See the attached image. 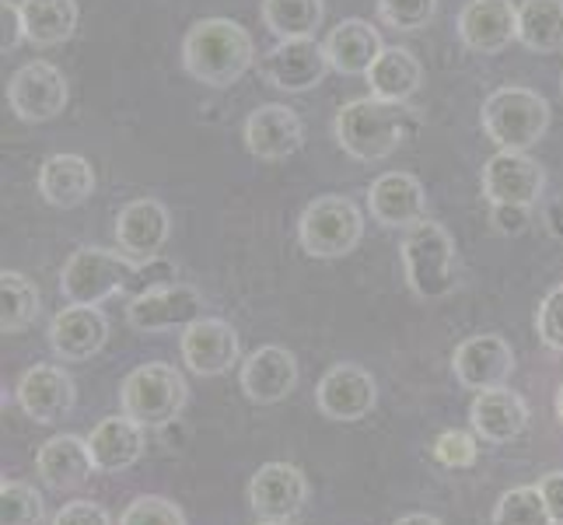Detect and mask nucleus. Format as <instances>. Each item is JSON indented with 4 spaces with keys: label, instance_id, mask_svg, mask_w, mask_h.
<instances>
[{
    "label": "nucleus",
    "instance_id": "nucleus-1",
    "mask_svg": "<svg viewBox=\"0 0 563 525\" xmlns=\"http://www.w3.org/2000/svg\"><path fill=\"white\" fill-rule=\"evenodd\" d=\"M256 61L252 35L231 18H203L183 39V64L207 88H231Z\"/></svg>",
    "mask_w": 563,
    "mask_h": 525
},
{
    "label": "nucleus",
    "instance_id": "nucleus-2",
    "mask_svg": "<svg viewBox=\"0 0 563 525\" xmlns=\"http://www.w3.org/2000/svg\"><path fill=\"white\" fill-rule=\"evenodd\" d=\"M413 127L417 116L413 109H406V102H385L367 95V99H354L336 112V144L354 162L372 165L396 154Z\"/></svg>",
    "mask_w": 563,
    "mask_h": 525
},
{
    "label": "nucleus",
    "instance_id": "nucleus-3",
    "mask_svg": "<svg viewBox=\"0 0 563 525\" xmlns=\"http://www.w3.org/2000/svg\"><path fill=\"white\" fill-rule=\"evenodd\" d=\"M151 263L154 260L141 263L126 256V252L85 245V249H77L60 270V295L70 305H102L115 291H126L141 277H147Z\"/></svg>",
    "mask_w": 563,
    "mask_h": 525
},
{
    "label": "nucleus",
    "instance_id": "nucleus-4",
    "mask_svg": "<svg viewBox=\"0 0 563 525\" xmlns=\"http://www.w3.org/2000/svg\"><path fill=\"white\" fill-rule=\"evenodd\" d=\"M479 123L500 151H529L550 130V102L532 88H497L483 102Z\"/></svg>",
    "mask_w": 563,
    "mask_h": 525
},
{
    "label": "nucleus",
    "instance_id": "nucleus-5",
    "mask_svg": "<svg viewBox=\"0 0 563 525\" xmlns=\"http://www.w3.org/2000/svg\"><path fill=\"white\" fill-rule=\"evenodd\" d=\"M402 266L413 295L438 302L455 291V242L452 236L434 221H417L406 228L402 239Z\"/></svg>",
    "mask_w": 563,
    "mask_h": 525
},
{
    "label": "nucleus",
    "instance_id": "nucleus-6",
    "mask_svg": "<svg viewBox=\"0 0 563 525\" xmlns=\"http://www.w3.org/2000/svg\"><path fill=\"white\" fill-rule=\"evenodd\" d=\"M189 400V385L179 368L172 364H141L120 385V406L130 420L141 427H165L172 424Z\"/></svg>",
    "mask_w": 563,
    "mask_h": 525
},
{
    "label": "nucleus",
    "instance_id": "nucleus-7",
    "mask_svg": "<svg viewBox=\"0 0 563 525\" xmlns=\"http://www.w3.org/2000/svg\"><path fill=\"white\" fill-rule=\"evenodd\" d=\"M361 239H364V218L357 204L336 197V193L312 200L298 221V242L316 260H340L346 252H354Z\"/></svg>",
    "mask_w": 563,
    "mask_h": 525
},
{
    "label": "nucleus",
    "instance_id": "nucleus-8",
    "mask_svg": "<svg viewBox=\"0 0 563 525\" xmlns=\"http://www.w3.org/2000/svg\"><path fill=\"white\" fill-rule=\"evenodd\" d=\"M67 77L60 67H53L46 61H32L25 67H18L11 85H8V106L18 120L25 123H49L67 109Z\"/></svg>",
    "mask_w": 563,
    "mask_h": 525
},
{
    "label": "nucleus",
    "instance_id": "nucleus-9",
    "mask_svg": "<svg viewBox=\"0 0 563 525\" xmlns=\"http://www.w3.org/2000/svg\"><path fill=\"white\" fill-rule=\"evenodd\" d=\"M319 414L340 424L364 420L378 403V385L361 364H333L316 389Z\"/></svg>",
    "mask_w": 563,
    "mask_h": 525
},
{
    "label": "nucleus",
    "instance_id": "nucleus-10",
    "mask_svg": "<svg viewBox=\"0 0 563 525\" xmlns=\"http://www.w3.org/2000/svg\"><path fill=\"white\" fill-rule=\"evenodd\" d=\"M203 319V295L189 284H165L141 291L126 308V322L137 333H154V329H176Z\"/></svg>",
    "mask_w": 563,
    "mask_h": 525
},
{
    "label": "nucleus",
    "instance_id": "nucleus-11",
    "mask_svg": "<svg viewBox=\"0 0 563 525\" xmlns=\"http://www.w3.org/2000/svg\"><path fill=\"white\" fill-rule=\"evenodd\" d=\"M452 372L459 385L473 389V393H487V389L508 385L515 372V350L511 343L497 333H479L455 347Z\"/></svg>",
    "mask_w": 563,
    "mask_h": 525
},
{
    "label": "nucleus",
    "instance_id": "nucleus-12",
    "mask_svg": "<svg viewBox=\"0 0 563 525\" xmlns=\"http://www.w3.org/2000/svg\"><path fill=\"white\" fill-rule=\"evenodd\" d=\"M542 186H547V172L526 151H497L483 165V197L490 204L532 207L542 197Z\"/></svg>",
    "mask_w": 563,
    "mask_h": 525
},
{
    "label": "nucleus",
    "instance_id": "nucleus-13",
    "mask_svg": "<svg viewBox=\"0 0 563 525\" xmlns=\"http://www.w3.org/2000/svg\"><path fill=\"white\" fill-rule=\"evenodd\" d=\"M329 70L325 46L312 39H280V43L263 56L266 81L280 91H308L319 88Z\"/></svg>",
    "mask_w": 563,
    "mask_h": 525
},
{
    "label": "nucleus",
    "instance_id": "nucleus-14",
    "mask_svg": "<svg viewBox=\"0 0 563 525\" xmlns=\"http://www.w3.org/2000/svg\"><path fill=\"white\" fill-rule=\"evenodd\" d=\"M18 406L25 411L29 420L35 424H60L70 417L77 403L74 379L56 364H35L18 382Z\"/></svg>",
    "mask_w": 563,
    "mask_h": 525
},
{
    "label": "nucleus",
    "instance_id": "nucleus-15",
    "mask_svg": "<svg viewBox=\"0 0 563 525\" xmlns=\"http://www.w3.org/2000/svg\"><path fill=\"white\" fill-rule=\"evenodd\" d=\"M308 501V477L290 462H266L249 480V508L260 518H295Z\"/></svg>",
    "mask_w": 563,
    "mask_h": 525
},
{
    "label": "nucleus",
    "instance_id": "nucleus-16",
    "mask_svg": "<svg viewBox=\"0 0 563 525\" xmlns=\"http://www.w3.org/2000/svg\"><path fill=\"white\" fill-rule=\"evenodd\" d=\"M109 340V319L99 305H67L49 322V347L60 361H91Z\"/></svg>",
    "mask_w": 563,
    "mask_h": 525
},
{
    "label": "nucleus",
    "instance_id": "nucleus-17",
    "mask_svg": "<svg viewBox=\"0 0 563 525\" xmlns=\"http://www.w3.org/2000/svg\"><path fill=\"white\" fill-rule=\"evenodd\" d=\"M183 361L192 375H224L239 361V333L224 319H197L183 329Z\"/></svg>",
    "mask_w": 563,
    "mask_h": 525
},
{
    "label": "nucleus",
    "instance_id": "nucleus-18",
    "mask_svg": "<svg viewBox=\"0 0 563 525\" xmlns=\"http://www.w3.org/2000/svg\"><path fill=\"white\" fill-rule=\"evenodd\" d=\"M459 39L483 56L508 50L518 39V8L511 0H470L459 11Z\"/></svg>",
    "mask_w": 563,
    "mask_h": 525
},
{
    "label": "nucleus",
    "instance_id": "nucleus-19",
    "mask_svg": "<svg viewBox=\"0 0 563 525\" xmlns=\"http://www.w3.org/2000/svg\"><path fill=\"white\" fill-rule=\"evenodd\" d=\"M367 210L382 228H413L427 218V193L410 172H385L367 189Z\"/></svg>",
    "mask_w": 563,
    "mask_h": 525
},
{
    "label": "nucleus",
    "instance_id": "nucleus-20",
    "mask_svg": "<svg viewBox=\"0 0 563 525\" xmlns=\"http://www.w3.org/2000/svg\"><path fill=\"white\" fill-rule=\"evenodd\" d=\"M295 385H298V358L287 347L277 343L260 347L242 364V393L260 406L287 400L295 393Z\"/></svg>",
    "mask_w": 563,
    "mask_h": 525
},
{
    "label": "nucleus",
    "instance_id": "nucleus-21",
    "mask_svg": "<svg viewBox=\"0 0 563 525\" xmlns=\"http://www.w3.org/2000/svg\"><path fill=\"white\" fill-rule=\"evenodd\" d=\"M305 144V127L295 109L280 102L260 106L245 123V147L260 162H284Z\"/></svg>",
    "mask_w": 563,
    "mask_h": 525
},
{
    "label": "nucleus",
    "instance_id": "nucleus-22",
    "mask_svg": "<svg viewBox=\"0 0 563 525\" xmlns=\"http://www.w3.org/2000/svg\"><path fill=\"white\" fill-rule=\"evenodd\" d=\"M172 236V218L165 204L158 200H133L120 210L115 218V242H120V252L133 260H158V252L165 249Z\"/></svg>",
    "mask_w": 563,
    "mask_h": 525
},
{
    "label": "nucleus",
    "instance_id": "nucleus-23",
    "mask_svg": "<svg viewBox=\"0 0 563 525\" xmlns=\"http://www.w3.org/2000/svg\"><path fill=\"white\" fill-rule=\"evenodd\" d=\"M99 470L91 456V445L77 435H53L49 441L38 445L35 452V473L43 477L46 488L53 491H77Z\"/></svg>",
    "mask_w": 563,
    "mask_h": 525
},
{
    "label": "nucleus",
    "instance_id": "nucleus-24",
    "mask_svg": "<svg viewBox=\"0 0 563 525\" xmlns=\"http://www.w3.org/2000/svg\"><path fill=\"white\" fill-rule=\"evenodd\" d=\"M470 420L476 438L490 445H508L529 427V403L511 393L508 385H497L487 389V393H476L470 406Z\"/></svg>",
    "mask_w": 563,
    "mask_h": 525
},
{
    "label": "nucleus",
    "instance_id": "nucleus-25",
    "mask_svg": "<svg viewBox=\"0 0 563 525\" xmlns=\"http://www.w3.org/2000/svg\"><path fill=\"white\" fill-rule=\"evenodd\" d=\"M95 193V168L81 154H53L38 168V197L49 207H81Z\"/></svg>",
    "mask_w": 563,
    "mask_h": 525
},
{
    "label": "nucleus",
    "instance_id": "nucleus-26",
    "mask_svg": "<svg viewBox=\"0 0 563 525\" xmlns=\"http://www.w3.org/2000/svg\"><path fill=\"white\" fill-rule=\"evenodd\" d=\"M325 56H329V67H333L336 74H346V77H357L375 67V61L382 56V35L361 22V18H346V22H340L333 32L325 35Z\"/></svg>",
    "mask_w": 563,
    "mask_h": 525
},
{
    "label": "nucleus",
    "instance_id": "nucleus-27",
    "mask_svg": "<svg viewBox=\"0 0 563 525\" xmlns=\"http://www.w3.org/2000/svg\"><path fill=\"white\" fill-rule=\"evenodd\" d=\"M88 445H91L95 466H99L102 473H123L144 456V427L137 420H130L126 414L106 417L91 427Z\"/></svg>",
    "mask_w": 563,
    "mask_h": 525
},
{
    "label": "nucleus",
    "instance_id": "nucleus-28",
    "mask_svg": "<svg viewBox=\"0 0 563 525\" xmlns=\"http://www.w3.org/2000/svg\"><path fill=\"white\" fill-rule=\"evenodd\" d=\"M367 85H372L375 99L385 102H406L413 99L423 85V67L410 50H382V56L375 61V67L367 70Z\"/></svg>",
    "mask_w": 563,
    "mask_h": 525
},
{
    "label": "nucleus",
    "instance_id": "nucleus-29",
    "mask_svg": "<svg viewBox=\"0 0 563 525\" xmlns=\"http://www.w3.org/2000/svg\"><path fill=\"white\" fill-rule=\"evenodd\" d=\"M22 22L32 46H60L77 29V4L74 0H22Z\"/></svg>",
    "mask_w": 563,
    "mask_h": 525
},
{
    "label": "nucleus",
    "instance_id": "nucleus-30",
    "mask_svg": "<svg viewBox=\"0 0 563 525\" xmlns=\"http://www.w3.org/2000/svg\"><path fill=\"white\" fill-rule=\"evenodd\" d=\"M518 43L532 53L563 50V0H521Z\"/></svg>",
    "mask_w": 563,
    "mask_h": 525
},
{
    "label": "nucleus",
    "instance_id": "nucleus-31",
    "mask_svg": "<svg viewBox=\"0 0 563 525\" xmlns=\"http://www.w3.org/2000/svg\"><path fill=\"white\" fill-rule=\"evenodd\" d=\"M322 14V0H263V25L277 39H312Z\"/></svg>",
    "mask_w": 563,
    "mask_h": 525
},
{
    "label": "nucleus",
    "instance_id": "nucleus-32",
    "mask_svg": "<svg viewBox=\"0 0 563 525\" xmlns=\"http://www.w3.org/2000/svg\"><path fill=\"white\" fill-rule=\"evenodd\" d=\"M38 316V287L18 274V270H4L0 274V329L8 333H22Z\"/></svg>",
    "mask_w": 563,
    "mask_h": 525
},
{
    "label": "nucleus",
    "instance_id": "nucleus-33",
    "mask_svg": "<svg viewBox=\"0 0 563 525\" xmlns=\"http://www.w3.org/2000/svg\"><path fill=\"white\" fill-rule=\"evenodd\" d=\"M490 525H553V515L539 488H515L508 494H500Z\"/></svg>",
    "mask_w": 563,
    "mask_h": 525
},
{
    "label": "nucleus",
    "instance_id": "nucleus-34",
    "mask_svg": "<svg viewBox=\"0 0 563 525\" xmlns=\"http://www.w3.org/2000/svg\"><path fill=\"white\" fill-rule=\"evenodd\" d=\"M43 522V497L22 480L0 483V525H38Z\"/></svg>",
    "mask_w": 563,
    "mask_h": 525
},
{
    "label": "nucleus",
    "instance_id": "nucleus-35",
    "mask_svg": "<svg viewBox=\"0 0 563 525\" xmlns=\"http://www.w3.org/2000/svg\"><path fill=\"white\" fill-rule=\"evenodd\" d=\"M438 0H378V14L396 32H420L431 25Z\"/></svg>",
    "mask_w": 563,
    "mask_h": 525
},
{
    "label": "nucleus",
    "instance_id": "nucleus-36",
    "mask_svg": "<svg viewBox=\"0 0 563 525\" xmlns=\"http://www.w3.org/2000/svg\"><path fill=\"white\" fill-rule=\"evenodd\" d=\"M120 525H186V515L176 501L158 497V494H144L133 504H126Z\"/></svg>",
    "mask_w": 563,
    "mask_h": 525
},
{
    "label": "nucleus",
    "instance_id": "nucleus-37",
    "mask_svg": "<svg viewBox=\"0 0 563 525\" xmlns=\"http://www.w3.org/2000/svg\"><path fill=\"white\" fill-rule=\"evenodd\" d=\"M434 459L444 466V470H470L479 459V441L470 435V431H441L434 438Z\"/></svg>",
    "mask_w": 563,
    "mask_h": 525
},
{
    "label": "nucleus",
    "instance_id": "nucleus-38",
    "mask_svg": "<svg viewBox=\"0 0 563 525\" xmlns=\"http://www.w3.org/2000/svg\"><path fill=\"white\" fill-rule=\"evenodd\" d=\"M536 329H539L542 343L563 354V287H553L550 295L542 298L539 313H536Z\"/></svg>",
    "mask_w": 563,
    "mask_h": 525
},
{
    "label": "nucleus",
    "instance_id": "nucleus-39",
    "mask_svg": "<svg viewBox=\"0 0 563 525\" xmlns=\"http://www.w3.org/2000/svg\"><path fill=\"white\" fill-rule=\"evenodd\" d=\"M53 525H112V518L99 501H70L56 512Z\"/></svg>",
    "mask_w": 563,
    "mask_h": 525
},
{
    "label": "nucleus",
    "instance_id": "nucleus-40",
    "mask_svg": "<svg viewBox=\"0 0 563 525\" xmlns=\"http://www.w3.org/2000/svg\"><path fill=\"white\" fill-rule=\"evenodd\" d=\"M25 39V22H22V4L14 0H0V50H14Z\"/></svg>",
    "mask_w": 563,
    "mask_h": 525
},
{
    "label": "nucleus",
    "instance_id": "nucleus-41",
    "mask_svg": "<svg viewBox=\"0 0 563 525\" xmlns=\"http://www.w3.org/2000/svg\"><path fill=\"white\" fill-rule=\"evenodd\" d=\"M490 221L500 236H521L529 228V210L532 207H515V204H490Z\"/></svg>",
    "mask_w": 563,
    "mask_h": 525
},
{
    "label": "nucleus",
    "instance_id": "nucleus-42",
    "mask_svg": "<svg viewBox=\"0 0 563 525\" xmlns=\"http://www.w3.org/2000/svg\"><path fill=\"white\" fill-rule=\"evenodd\" d=\"M539 494L547 501V508L553 515V525H563V470H553L547 477H539Z\"/></svg>",
    "mask_w": 563,
    "mask_h": 525
},
{
    "label": "nucleus",
    "instance_id": "nucleus-43",
    "mask_svg": "<svg viewBox=\"0 0 563 525\" xmlns=\"http://www.w3.org/2000/svg\"><path fill=\"white\" fill-rule=\"evenodd\" d=\"M396 525H441V518H434V515H423V512H413V515H402Z\"/></svg>",
    "mask_w": 563,
    "mask_h": 525
},
{
    "label": "nucleus",
    "instance_id": "nucleus-44",
    "mask_svg": "<svg viewBox=\"0 0 563 525\" xmlns=\"http://www.w3.org/2000/svg\"><path fill=\"white\" fill-rule=\"evenodd\" d=\"M550 228H553L556 239H563V200L550 207Z\"/></svg>",
    "mask_w": 563,
    "mask_h": 525
},
{
    "label": "nucleus",
    "instance_id": "nucleus-45",
    "mask_svg": "<svg viewBox=\"0 0 563 525\" xmlns=\"http://www.w3.org/2000/svg\"><path fill=\"white\" fill-rule=\"evenodd\" d=\"M260 525H298L295 518H263Z\"/></svg>",
    "mask_w": 563,
    "mask_h": 525
},
{
    "label": "nucleus",
    "instance_id": "nucleus-46",
    "mask_svg": "<svg viewBox=\"0 0 563 525\" xmlns=\"http://www.w3.org/2000/svg\"><path fill=\"white\" fill-rule=\"evenodd\" d=\"M556 417H560V424H563V382H560V389H556Z\"/></svg>",
    "mask_w": 563,
    "mask_h": 525
}]
</instances>
